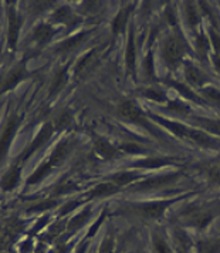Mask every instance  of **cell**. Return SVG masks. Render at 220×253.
I'll list each match as a JSON object with an SVG mask.
<instances>
[{
  "label": "cell",
  "instance_id": "obj_21",
  "mask_svg": "<svg viewBox=\"0 0 220 253\" xmlns=\"http://www.w3.org/2000/svg\"><path fill=\"white\" fill-rule=\"evenodd\" d=\"M185 19L186 23L189 26L190 30H195L199 26V20H200V12L197 9L196 4L193 3H186L185 4Z\"/></svg>",
  "mask_w": 220,
  "mask_h": 253
},
{
  "label": "cell",
  "instance_id": "obj_24",
  "mask_svg": "<svg viewBox=\"0 0 220 253\" xmlns=\"http://www.w3.org/2000/svg\"><path fill=\"white\" fill-rule=\"evenodd\" d=\"M95 61H97V48H94V50H91L88 54H85V57L82 58L81 61L78 63V66H77V69H75L77 74H78V76L85 74V73L95 64Z\"/></svg>",
  "mask_w": 220,
  "mask_h": 253
},
{
  "label": "cell",
  "instance_id": "obj_29",
  "mask_svg": "<svg viewBox=\"0 0 220 253\" xmlns=\"http://www.w3.org/2000/svg\"><path fill=\"white\" fill-rule=\"evenodd\" d=\"M84 39H85V35L74 36V37H71L69 40H66L64 43H61L57 47V50L58 51H71V50H74V48H77V47L80 46Z\"/></svg>",
  "mask_w": 220,
  "mask_h": 253
},
{
  "label": "cell",
  "instance_id": "obj_34",
  "mask_svg": "<svg viewBox=\"0 0 220 253\" xmlns=\"http://www.w3.org/2000/svg\"><path fill=\"white\" fill-rule=\"evenodd\" d=\"M90 216V211H82L81 213H78L77 216L70 220L69 223V230H77L78 228H81L82 225L85 223V220Z\"/></svg>",
  "mask_w": 220,
  "mask_h": 253
},
{
  "label": "cell",
  "instance_id": "obj_27",
  "mask_svg": "<svg viewBox=\"0 0 220 253\" xmlns=\"http://www.w3.org/2000/svg\"><path fill=\"white\" fill-rule=\"evenodd\" d=\"M197 253H220V239L200 242L197 245Z\"/></svg>",
  "mask_w": 220,
  "mask_h": 253
},
{
  "label": "cell",
  "instance_id": "obj_18",
  "mask_svg": "<svg viewBox=\"0 0 220 253\" xmlns=\"http://www.w3.org/2000/svg\"><path fill=\"white\" fill-rule=\"evenodd\" d=\"M132 9H134V4L124 7L121 12L116 14L115 19L112 20V33L114 35H118V33H121L124 30V27L128 23V19H129V14L132 12Z\"/></svg>",
  "mask_w": 220,
  "mask_h": 253
},
{
  "label": "cell",
  "instance_id": "obj_32",
  "mask_svg": "<svg viewBox=\"0 0 220 253\" xmlns=\"http://www.w3.org/2000/svg\"><path fill=\"white\" fill-rule=\"evenodd\" d=\"M142 69L147 76V79L152 80L155 77V67H153V54L151 51H148V54L145 56L144 61H142Z\"/></svg>",
  "mask_w": 220,
  "mask_h": 253
},
{
  "label": "cell",
  "instance_id": "obj_2",
  "mask_svg": "<svg viewBox=\"0 0 220 253\" xmlns=\"http://www.w3.org/2000/svg\"><path fill=\"white\" fill-rule=\"evenodd\" d=\"M186 46L185 39L181 35H169L163 40L162 46V58L163 63L169 67V69H176L182 60L185 57Z\"/></svg>",
  "mask_w": 220,
  "mask_h": 253
},
{
  "label": "cell",
  "instance_id": "obj_13",
  "mask_svg": "<svg viewBox=\"0 0 220 253\" xmlns=\"http://www.w3.org/2000/svg\"><path fill=\"white\" fill-rule=\"evenodd\" d=\"M20 32V17L14 7L9 9V46L14 48Z\"/></svg>",
  "mask_w": 220,
  "mask_h": 253
},
{
  "label": "cell",
  "instance_id": "obj_42",
  "mask_svg": "<svg viewBox=\"0 0 220 253\" xmlns=\"http://www.w3.org/2000/svg\"><path fill=\"white\" fill-rule=\"evenodd\" d=\"M212 60H213V66H215V70L220 74V56H212Z\"/></svg>",
  "mask_w": 220,
  "mask_h": 253
},
{
  "label": "cell",
  "instance_id": "obj_38",
  "mask_svg": "<svg viewBox=\"0 0 220 253\" xmlns=\"http://www.w3.org/2000/svg\"><path fill=\"white\" fill-rule=\"evenodd\" d=\"M206 175H208V178L213 184L220 185V165L210 167L208 171H206Z\"/></svg>",
  "mask_w": 220,
  "mask_h": 253
},
{
  "label": "cell",
  "instance_id": "obj_16",
  "mask_svg": "<svg viewBox=\"0 0 220 253\" xmlns=\"http://www.w3.org/2000/svg\"><path fill=\"white\" fill-rule=\"evenodd\" d=\"M193 123L199 126V129H202L208 134L220 135V120L199 117V118H193Z\"/></svg>",
  "mask_w": 220,
  "mask_h": 253
},
{
  "label": "cell",
  "instance_id": "obj_36",
  "mask_svg": "<svg viewBox=\"0 0 220 253\" xmlns=\"http://www.w3.org/2000/svg\"><path fill=\"white\" fill-rule=\"evenodd\" d=\"M209 40H210V46L215 50V56H220V33L216 30V27H212Z\"/></svg>",
  "mask_w": 220,
  "mask_h": 253
},
{
  "label": "cell",
  "instance_id": "obj_20",
  "mask_svg": "<svg viewBox=\"0 0 220 253\" xmlns=\"http://www.w3.org/2000/svg\"><path fill=\"white\" fill-rule=\"evenodd\" d=\"M171 160L169 158H159V157H155V158H145L142 161L134 162L131 165V168H145V169H152V168H161L163 165H169Z\"/></svg>",
  "mask_w": 220,
  "mask_h": 253
},
{
  "label": "cell",
  "instance_id": "obj_17",
  "mask_svg": "<svg viewBox=\"0 0 220 253\" xmlns=\"http://www.w3.org/2000/svg\"><path fill=\"white\" fill-rule=\"evenodd\" d=\"M20 171H22L20 167L16 165L1 178L0 186H1L3 191H12V189H14V186L19 184V179H20Z\"/></svg>",
  "mask_w": 220,
  "mask_h": 253
},
{
  "label": "cell",
  "instance_id": "obj_5",
  "mask_svg": "<svg viewBox=\"0 0 220 253\" xmlns=\"http://www.w3.org/2000/svg\"><path fill=\"white\" fill-rule=\"evenodd\" d=\"M181 176L179 172H169L165 175H156V176H151L147 178L145 181L139 182V184H134L131 191L134 192H144V191H153V189H159L163 186H169L172 185L175 181H178V178Z\"/></svg>",
  "mask_w": 220,
  "mask_h": 253
},
{
  "label": "cell",
  "instance_id": "obj_14",
  "mask_svg": "<svg viewBox=\"0 0 220 253\" xmlns=\"http://www.w3.org/2000/svg\"><path fill=\"white\" fill-rule=\"evenodd\" d=\"M152 118H155L158 124H161L166 129H169L171 132H174L175 135H178L181 138H187V134H189V129H190L189 126H183L181 123H176V121H171V120H163L162 117H156V115H153Z\"/></svg>",
  "mask_w": 220,
  "mask_h": 253
},
{
  "label": "cell",
  "instance_id": "obj_35",
  "mask_svg": "<svg viewBox=\"0 0 220 253\" xmlns=\"http://www.w3.org/2000/svg\"><path fill=\"white\" fill-rule=\"evenodd\" d=\"M51 169H53V167H51V165L47 162V164H44V165H43L40 169H37V171H36V172L33 173L30 178H29L27 184L33 185V184H36V182H38V181H40V179H43V178H44V176H46L47 173L50 172Z\"/></svg>",
  "mask_w": 220,
  "mask_h": 253
},
{
  "label": "cell",
  "instance_id": "obj_6",
  "mask_svg": "<svg viewBox=\"0 0 220 253\" xmlns=\"http://www.w3.org/2000/svg\"><path fill=\"white\" fill-rule=\"evenodd\" d=\"M19 124H20V118L14 115L9 120V123L6 124L4 129H3V134H1V138H0V162L3 161V158L6 157V154L9 151L10 142H12L14 134H16V129H17Z\"/></svg>",
  "mask_w": 220,
  "mask_h": 253
},
{
  "label": "cell",
  "instance_id": "obj_39",
  "mask_svg": "<svg viewBox=\"0 0 220 253\" xmlns=\"http://www.w3.org/2000/svg\"><path fill=\"white\" fill-rule=\"evenodd\" d=\"M70 124H71V117H70L69 113H63V114L58 115L57 121H56L57 129H66Z\"/></svg>",
  "mask_w": 220,
  "mask_h": 253
},
{
  "label": "cell",
  "instance_id": "obj_33",
  "mask_svg": "<svg viewBox=\"0 0 220 253\" xmlns=\"http://www.w3.org/2000/svg\"><path fill=\"white\" fill-rule=\"evenodd\" d=\"M73 19H74L73 17V13L70 12L69 7H60L57 12L53 14V20L58 22V23L69 24Z\"/></svg>",
  "mask_w": 220,
  "mask_h": 253
},
{
  "label": "cell",
  "instance_id": "obj_40",
  "mask_svg": "<svg viewBox=\"0 0 220 253\" xmlns=\"http://www.w3.org/2000/svg\"><path fill=\"white\" fill-rule=\"evenodd\" d=\"M121 151H124V152H127V154H139V152H142V147L138 145V144H135V142H125L124 145H121Z\"/></svg>",
  "mask_w": 220,
  "mask_h": 253
},
{
  "label": "cell",
  "instance_id": "obj_31",
  "mask_svg": "<svg viewBox=\"0 0 220 253\" xmlns=\"http://www.w3.org/2000/svg\"><path fill=\"white\" fill-rule=\"evenodd\" d=\"M166 110L171 111L175 115H187L189 111H190L189 105H186L183 103H179V101H169L168 105H166Z\"/></svg>",
  "mask_w": 220,
  "mask_h": 253
},
{
  "label": "cell",
  "instance_id": "obj_10",
  "mask_svg": "<svg viewBox=\"0 0 220 253\" xmlns=\"http://www.w3.org/2000/svg\"><path fill=\"white\" fill-rule=\"evenodd\" d=\"M53 129H54V126H51V123H46V124L43 126L41 131H40V134L36 137V139L33 141V144L30 145V148H27L26 152H24L23 160H26L27 157H30L36 150H38L41 145H44V144H46L47 141H48V138L51 137V134H53Z\"/></svg>",
  "mask_w": 220,
  "mask_h": 253
},
{
  "label": "cell",
  "instance_id": "obj_7",
  "mask_svg": "<svg viewBox=\"0 0 220 253\" xmlns=\"http://www.w3.org/2000/svg\"><path fill=\"white\" fill-rule=\"evenodd\" d=\"M185 79L187 81L189 87H200V88H203L205 84L209 81V76L206 73H203L197 66H195L192 61H186Z\"/></svg>",
  "mask_w": 220,
  "mask_h": 253
},
{
  "label": "cell",
  "instance_id": "obj_26",
  "mask_svg": "<svg viewBox=\"0 0 220 253\" xmlns=\"http://www.w3.org/2000/svg\"><path fill=\"white\" fill-rule=\"evenodd\" d=\"M196 50L197 56L203 60H206L209 56V50H210V40L205 33H200L196 37Z\"/></svg>",
  "mask_w": 220,
  "mask_h": 253
},
{
  "label": "cell",
  "instance_id": "obj_37",
  "mask_svg": "<svg viewBox=\"0 0 220 253\" xmlns=\"http://www.w3.org/2000/svg\"><path fill=\"white\" fill-rule=\"evenodd\" d=\"M153 248H155L156 253H174L172 249L169 248V245L163 241L161 236H155V239H153Z\"/></svg>",
  "mask_w": 220,
  "mask_h": 253
},
{
  "label": "cell",
  "instance_id": "obj_41",
  "mask_svg": "<svg viewBox=\"0 0 220 253\" xmlns=\"http://www.w3.org/2000/svg\"><path fill=\"white\" fill-rule=\"evenodd\" d=\"M57 202L56 201H47V202H43V204H38L37 207L32 208V211H46V209H51L53 207H56Z\"/></svg>",
  "mask_w": 220,
  "mask_h": 253
},
{
  "label": "cell",
  "instance_id": "obj_19",
  "mask_svg": "<svg viewBox=\"0 0 220 253\" xmlns=\"http://www.w3.org/2000/svg\"><path fill=\"white\" fill-rule=\"evenodd\" d=\"M69 151H70L69 141H63V142H60V144L57 145V148H56L54 152H53V155L50 157V161H48V164H50L51 167H58V165H61L63 161L66 160V157L69 155Z\"/></svg>",
  "mask_w": 220,
  "mask_h": 253
},
{
  "label": "cell",
  "instance_id": "obj_11",
  "mask_svg": "<svg viewBox=\"0 0 220 253\" xmlns=\"http://www.w3.org/2000/svg\"><path fill=\"white\" fill-rule=\"evenodd\" d=\"M135 61H137V50H135V32L134 29L129 30L127 43V51H125V64L127 71L129 74H135Z\"/></svg>",
  "mask_w": 220,
  "mask_h": 253
},
{
  "label": "cell",
  "instance_id": "obj_22",
  "mask_svg": "<svg viewBox=\"0 0 220 253\" xmlns=\"http://www.w3.org/2000/svg\"><path fill=\"white\" fill-rule=\"evenodd\" d=\"M118 189H119V188H118L116 185L112 184V182H104V184L95 185L93 189L90 191L88 196H90V198H104V196L115 194Z\"/></svg>",
  "mask_w": 220,
  "mask_h": 253
},
{
  "label": "cell",
  "instance_id": "obj_30",
  "mask_svg": "<svg viewBox=\"0 0 220 253\" xmlns=\"http://www.w3.org/2000/svg\"><path fill=\"white\" fill-rule=\"evenodd\" d=\"M141 94H142L144 97H147V98L152 100V101H155V103H165V101H166V95H165V92H163L162 90H159V88L149 87V88L144 90Z\"/></svg>",
  "mask_w": 220,
  "mask_h": 253
},
{
  "label": "cell",
  "instance_id": "obj_9",
  "mask_svg": "<svg viewBox=\"0 0 220 253\" xmlns=\"http://www.w3.org/2000/svg\"><path fill=\"white\" fill-rule=\"evenodd\" d=\"M26 76H27L26 64H24V63H20L19 66H16L14 69L10 70V73L7 74V77L4 79V81H3V87H1V90H0V91L4 92V91H9V90H12L13 87H14L16 84H19V83L23 80Z\"/></svg>",
  "mask_w": 220,
  "mask_h": 253
},
{
  "label": "cell",
  "instance_id": "obj_15",
  "mask_svg": "<svg viewBox=\"0 0 220 253\" xmlns=\"http://www.w3.org/2000/svg\"><path fill=\"white\" fill-rule=\"evenodd\" d=\"M139 178H141V173L138 171H121V172L111 175L110 182H112L118 188H121V186H127V185L138 181Z\"/></svg>",
  "mask_w": 220,
  "mask_h": 253
},
{
  "label": "cell",
  "instance_id": "obj_25",
  "mask_svg": "<svg viewBox=\"0 0 220 253\" xmlns=\"http://www.w3.org/2000/svg\"><path fill=\"white\" fill-rule=\"evenodd\" d=\"M33 36H35L36 42H38V43H46V42H48V40L54 36V30H53L51 26H48V24H40V26L36 27Z\"/></svg>",
  "mask_w": 220,
  "mask_h": 253
},
{
  "label": "cell",
  "instance_id": "obj_4",
  "mask_svg": "<svg viewBox=\"0 0 220 253\" xmlns=\"http://www.w3.org/2000/svg\"><path fill=\"white\" fill-rule=\"evenodd\" d=\"M176 201L178 198L165 199V201H151V202H144V204H131L128 209L131 211V213L137 215L139 218L158 219Z\"/></svg>",
  "mask_w": 220,
  "mask_h": 253
},
{
  "label": "cell",
  "instance_id": "obj_3",
  "mask_svg": "<svg viewBox=\"0 0 220 253\" xmlns=\"http://www.w3.org/2000/svg\"><path fill=\"white\" fill-rule=\"evenodd\" d=\"M118 114L121 115L124 120H128V121H131V123H134V124H137V126L145 128L147 131L151 132L155 138H163L161 131H158L155 126H152L149 118H147V117L144 115V113L141 111V108H139L138 105L134 103V101H131V100L122 101V103L119 104V107H118Z\"/></svg>",
  "mask_w": 220,
  "mask_h": 253
},
{
  "label": "cell",
  "instance_id": "obj_12",
  "mask_svg": "<svg viewBox=\"0 0 220 253\" xmlns=\"http://www.w3.org/2000/svg\"><path fill=\"white\" fill-rule=\"evenodd\" d=\"M94 150H95V154L98 157H101L103 160H111L116 155V148L108 142L105 138H101V137H95L94 138Z\"/></svg>",
  "mask_w": 220,
  "mask_h": 253
},
{
  "label": "cell",
  "instance_id": "obj_23",
  "mask_svg": "<svg viewBox=\"0 0 220 253\" xmlns=\"http://www.w3.org/2000/svg\"><path fill=\"white\" fill-rule=\"evenodd\" d=\"M200 97L205 100L206 104H212L215 107H219L220 108V90L219 88H215V87H203L200 88Z\"/></svg>",
  "mask_w": 220,
  "mask_h": 253
},
{
  "label": "cell",
  "instance_id": "obj_28",
  "mask_svg": "<svg viewBox=\"0 0 220 253\" xmlns=\"http://www.w3.org/2000/svg\"><path fill=\"white\" fill-rule=\"evenodd\" d=\"M66 81H67V69L60 70L57 74H56V77H54L53 83H51V87H50V94L53 95V94H56V92L60 91V90L64 87Z\"/></svg>",
  "mask_w": 220,
  "mask_h": 253
},
{
  "label": "cell",
  "instance_id": "obj_8",
  "mask_svg": "<svg viewBox=\"0 0 220 253\" xmlns=\"http://www.w3.org/2000/svg\"><path fill=\"white\" fill-rule=\"evenodd\" d=\"M187 138L197 145H200V147H205V148H218L219 147V142L216 139L210 137V134L199 129V128H190Z\"/></svg>",
  "mask_w": 220,
  "mask_h": 253
},
{
  "label": "cell",
  "instance_id": "obj_1",
  "mask_svg": "<svg viewBox=\"0 0 220 253\" xmlns=\"http://www.w3.org/2000/svg\"><path fill=\"white\" fill-rule=\"evenodd\" d=\"M218 215H220V201H213L212 204H193L185 208L181 212V218L186 220L189 225H193L196 228H205L215 219Z\"/></svg>",
  "mask_w": 220,
  "mask_h": 253
},
{
  "label": "cell",
  "instance_id": "obj_44",
  "mask_svg": "<svg viewBox=\"0 0 220 253\" xmlns=\"http://www.w3.org/2000/svg\"><path fill=\"white\" fill-rule=\"evenodd\" d=\"M53 253H61V252H60V251H54V252H53Z\"/></svg>",
  "mask_w": 220,
  "mask_h": 253
},
{
  "label": "cell",
  "instance_id": "obj_43",
  "mask_svg": "<svg viewBox=\"0 0 220 253\" xmlns=\"http://www.w3.org/2000/svg\"><path fill=\"white\" fill-rule=\"evenodd\" d=\"M77 205H78V202H70L67 207H64V211H63L61 213H63V215H66L67 212H70L71 209H74V208L77 207Z\"/></svg>",
  "mask_w": 220,
  "mask_h": 253
}]
</instances>
